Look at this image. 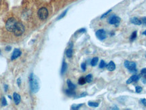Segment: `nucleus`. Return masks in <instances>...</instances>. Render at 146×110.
I'll return each mask as SVG.
<instances>
[{
  "label": "nucleus",
  "instance_id": "1",
  "mask_svg": "<svg viewBox=\"0 0 146 110\" xmlns=\"http://www.w3.org/2000/svg\"><path fill=\"white\" fill-rule=\"evenodd\" d=\"M29 83H30V88L32 93H37L40 88L39 83L37 77L34 74H31L29 77Z\"/></svg>",
  "mask_w": 146,
  "mask_h": 110
},
{
  "label": "nucleus",
  "instance_id": "2",
  "mask_svg": "<svg viewBox=\"0 0 146 110\" xmlns=\"http://www.w3.org/2000/svg\"><path fill=\"white\" fill-rule=\"evenodd\" d=\"M17 22H18L16 21V20L14 18H13V17L10 18L7 20L6 23H5V28H6V30H7L8 32L13 33L14 30V29H15V28H16V27Z\"/></svg>",
  "mask_w": 146,
  "mask_h": 110
},
{
  "label": "nucleus",
  "instance_id": "3",
  "mask_svg": "<svg viewBox=\"0 0 146 110\" xmlns=\"http://www.w3.org/2000/svg\"><path fill=\"white\" fill-rule=\"evenodd\" d=\"M24 30H25V27H24V24L21 22H18L16 28H15L13 33L16 37H20L24 33Z\"/></svg>",
  "mask_w": 146,
  "mask_h": 110
},
{
  "label": "nucleus",
  "instance_id": "4",
  "mask_svg": "<svg viewBox=\"0 0 146 110\" xmlns=\"http://www.w3.org/2000/svg\"><path fill=\"white\" fill-rule=\"evenodd\" d=\"M49 12L46 8H41L37 11V16L41 20H45L47 18Z\"/></svg>",
  "mask_w": 146,
  "mask_h": 110
},
{
  "label": "nucleus",
  "instance_id": "5",
  "mask_svg": "<svg viewBox=\"0 0 146 110\" xmlns=\"http://www.w3.org/2000/svg\"><path fill=\"white\" fill-rule=\"evenodd\" d=\"M124 66H125L126 68H127L131 72H137L136 63L134 62V61H129L126 60L124 61Z\"/></svg>",
  "mask_w": 146,
  "mask_h": 110
},
{
  "label": "nucleus",
  "instance_id": "6",
  "mask_svg": "<svg viewBox=\"0 0 146 110\" xmlns=\"http://www.w3.org/2000/svg\"><path fill=\"white\" fill-rule=\"evenodd\" d=\"M120 22V17L116 16L115 15H112L108 19V23L110 24H114L116 27H118Z\"/></svg>",
  "mask_w": 146,
  "mask_h": 110
},
{
  "label": "nucleus",
  "instance_id": "7",
  "mask_svg": "<svg viewBox=\"0 0 146 110\" xmlns=\"http://www.w3.org/2000/svg\"><path fill=\"white\" fill-rule=\"evenodd\" d=\"M95 35L98 38V39H99L101 41L106 39L107 37V34L106 33V31L103 29H100V30H97V32L95 33Z\"/></svg>",
  "mask_w": 146,
  "mask_h": 110
},
{
  "label": "nucleus",
  "instance_id": "8",
  "mask_svg": "<svg viewBox=\"0 0 146 110\" xmlns=\"http://www.w3.org/2000/svg\"><path fill=\"white\" fill-rule=\"evenodd\" d=\"M21 55V51L18 49H15L13 51V53L12 55V57H11V60H14L16 58H18V57H20Z\"/></svg>",
  "mask_w": 146,
  "mask_h": 110
},
{
  "label": "nucleus",
  "instance_id": "9",
  "mask_svg": "<svg viewBox=\"0 0 146 110\" xmlns=\"http://www.w3.org/2000/svg\"><path fill=\"white\" fill-rule=\"evenodd\" d=\"M139 78H140L139 75H133L127 80L126 84H130V83H133V82H137L139 80Z\"/></svg>",
  "mask_w": 146,
  "mask_h": 110
},
{
  "label": "nucleus",
  "instance_id": "10",
  "mask_svg": "<svg viewBox=\"0 0 146 110\" xmlns=\"http://www.w3.org/2000/svg\"><path fill=\"white\" fill-rule=\"evenodd\" d=\"M106 68L109 71H114L116 68V65L112 61H111L108 64L106 65Z\"/></svg>",
  "mask_w": 146,
  "mask_h": 110
},
{
  "label": "nucleus",
  "instance_id": "11",
  "mask_svg": "<svg viewBox=\"0 0 146 110\" xmlns=\"http://www.w3.org/2000/svg\"><path fill=\"white\" fill-rule=\"evenodd\" d=\"M13 97H14V101L15 102V103L16 105H18L20 102V100H21V98H20V96L16 93H14V95H13Z\"/></svg>",
  "mask_w": 146,
  "mask_h": 110
},
{
  "label": "nucleus",
  "instance_id": "12",
  "mask_svg": "<svg viewBox=\"0 0 146 110\" xmlns=\"http://www.w3.org/2000/svg\"><path fill=\"white\" fill-rule=\"evenodd\" d=\"M130 22L133 23V24H135V25H141L142 24L141 22V20H140L139 18H136V17H134V18H132L130 19Z\"/></svg>",
  "mask_w": 146,
  "mask_h": 110
},
{
  "label": "nucleus",
  "instance_id": "13",
  "mask_svg": "<svg viewBox=\"0 0 146 110\" xmlns=\"http://www.w3.org/2000/svg\"><path fill=\"white\" fill-rule=\"evenodd\" d=\"M65 93L68 96H69V97H73V96H75L76 95L75 92L74 91V90H70L69 88L65 91Z\"/></svg>",
  "mask_w": 146,
  "mask_h": 110
},
{
  "label": "nucleus",
  "instance_id": "14",
  "mask_svg": "<svg viewBox=\"0 0 146 110\" xmlns=\"http://www.w3.org/2000/svg\"><path fill=\"white\" fill-rule=\"evenodd\" d=\"M67 84H68V88L70 89V90H75L76 88L75 84H74L73 83H72L70 80H67Z\"/></svg>",
  "mask_w": 146,
  "mask_h": 110
},
{
  "label": "nucleus",
  "instance_id": "15",
  "mask_svg": "<svg viewBox=\"0 0 146 110\" xmlns=\"http://www.w3.org/2000/svg\"><path fill=\"white\" fill-rule=\"evenodd\" d=\"M72 54H73V51H72V47H70L69 49H68L66 50V56H67L68 58L72 57Z\"/></svg>",
  "mask_w": 146,
  "mask_h": 110
},
{
  "label": "nucleus",
  "instance_id": "16",
  "mask_svg": "<svg viewBox=\"0 0 146 110\" xmlns=\"http://www.w3.org/2000/svg\"><path fill=\"white\" fill-rule=\"evenodd\" d=\"M67 68H68V66H67V64L65 62V61H63V64H62V70H61V74H64L66 70H67Z\"/></svg>",
  "mask_w": 146,
  "mask_h": 110
},
{
  "label": "nucleus",
  "instance_id": "17",
  "mask_svg": "<svg viewBox=\"0 0 146 110\" xmlns=\"http://www.w3.org/2000/svg\"><path fill=\"white\" fill-rule=\"evenodd\" d=\"M98 60H99V58H98L97 57H93V58L91 60V65L92 66H95L97 65Z\"/></svg>",
  "mask_w": 146,
  "mask_h": 110
},
{
  "label": "nucleus",
  "instance_id": "18",
  "mask_svg": "<svg viewBox=\"0 0 146 110\" xmlns=\"http://www.w3.org/2000/svg\"><path fill=\"white\" fill-rule=\"evenodd\" d=\"M137 31H134L133 33H132L131 36L130 37V41H134L135 39L137 37Z\"/></svg>",
  "mask_w": 146,
  "mask_h": 110
},
{
  "label": "nucleus",
  "instance_id": "19",
  "mask_svg": "<svg viewBox=\"0 0 146 110\" xmlns=\"http://www.w3.org/2000/svg\"><path fill=\"white\" fill-rule=\"evenodd\" d=\"M83 105V104L82 103V104H74L72 105V106H71V109L72 110H79L81 107H82Z\"/></svg>",
  "mask_w": 146,
  "mask_h": 110
},
{
  "label": "nucleus",
  "instance_id": "20",
  "mask_svg": "<svg viewBox=\"0 0 146 110\" xmlns=\"http://www.w3.org/2000/svg\"><path fill=\"white\" fill-rule=\"evenodd\" d=\"M86 80H85V78L84 77H81L79 79V84L80 85H83L86 83Z\"/></svg>",
  "mask_w": 146,
  "mask_h": 110
},
{
  "label": "nucleus",
  "instance_id": "21",
  "mask_svg": "<svg viewBox=\"0 0 146 110\" xmlns=\"http://www.w3.org/2000/svg\"><path fill=\"white\" fill-rule=\"evenodd\" d=\"M88 105L91 107H97L99 106V103H96V102H91V101H89L88 103Z\"/></svg>",
  "mask_w": 146,
  "mask_h": 110
},
{
  "label": "nucleus",
  "instance_id": "22",
  "mask_svg": "<svg viewBox=\"0 0 146 110\" xmlns=\"http://www.w3.org/2000/svg\"><path fill=\"white\" fill-rule=\"evenodd\" d=\"M85 80H86V82L87 83H91L93 80V76L91 74H88L85 77Z\"/></svg>",
  "mask_w": 146,
  "mask_h": 110
},
{
  "label": "nucleus",
  "instance_id": "23",
  "mask_svg": "<svg viewBox=\"0 0 146 110\" xmlns=\"http://www.w3.org/2000/svg\"><path fill=\"white\" fill-rule=\"evenodd\" d=\"M106 66V62H105L103 60L101 61H100V64H99V68H105Z\"/></svg>",
  "mask_w": 146,
  "mask_h": 110
},
{
  "label": "nucleus",
  "instance_id": "24",
  "mask_svg": "<svg viewBox=\"0 0 146 110\" xmlns=\"http://www.w3.org/2000/svg\"><path fill=\"white\" fill-rule=\"evenodd\" d=\"M141 75L143 78H146V68H143L141 70Z\"/></svg>",
  "mask_w": 146,
  "mask_h": 110
},
{
  "label": "nucleus",
  "instance_id": "25",
  "mask_svg": "<svg viewBox=\"0 0 146 110\" xmlns=\"http://www.w3.org/2000/svg\"><path fill=\"white\" fill-rule=\"evenodd\" d=\"M67 11H68V10H65V11H64L62 14H60V15H59V16L57 18V20H60V19H62L63 17H64L65 16H66V13H67Z\"/></svg>",
  "mask_w": 146,
  "mask_h": 110
},
{
  "label": "nucleus",
  "instance_id": "26",
  "mask_svg": "<svg viewBox=\"0 0 146 110\" xmlns=\"http://www.w3.org/2000/svg\"><path fill=\"white\" fill-rule=\"evenodd\" d=\"M1 105L2 106H6L7 105V101L5 97H2L1 99Z\"/></svg>",
  "mask_w": 146,
  "mask_h": 110
},
{
  "label": "nucleus",
  "instance_id": "27",
  "mask_svg": "<svg viewBox=\"0 0 146 110\" xmlns=\"http://www.w3.org/2000/svg\"><path fill=\"white\" fill-rule=\"evenodd\" d=\"M135 91H136V93H141L142 91V88L141 87H139V86H137V87H135Z\"/></svg>",
  "mask_w": 146,
  "mask_h": 110
},
{
  "label": "nucleus",
  "instance_id": "28",
  "mask_svg": "<svg viewBox=\"0 0 146 110\" xmlns=\"http://www.w3.org/2000/svg\"><path fill=\"white\" fill-rule=\"evenodd\" d=\"M81 68H82V70H83V71H85V70H86V64L85 63H83L82 64H81Z\"/></svg>",
  "mask_w": 146,
  "mask_h": 110
},
{
  "label": "nucleus",
  "instance_id": "29",
  "mask_svg": "<svg viewBox=\"0 0 146 110\" xmlns=\"http://www.w3.org/2000/svg\"><path fill=\"white\" fill-rule=\"evenodd\" d=\"M141 22L146 27V17H143L141 18Z\"/></svg>",
  "mask_w": 146,
  "mask_h": 110
},
{
  "label": "nucleus",
  "instance_id": "30",
  "mask_svg": "<svg viewBox=\"0 0 146 110\" xmlns=\"http://www.w3.org/2000/svg\"><path fill=\"white\" fill-rule=\"evenodd\" d=\"M85 32H86V29H85V28H81V29L77 31V33H85Z\"/></svg>",
  "mask_w": 146,
  "mask_h": 110
},
{
  "label": "nucleus",
  "instance_id": "31",
  "mask_svg": "<svg viewBox=\"0 0 146 110\" xmlns=\"http://www.w3.org/2000/svg\"><path fill=\"white\" fill-rule=\"evenodd\" d=\"M112 11V10H108V11H106V13H105L104 14H103L102 16L101 17V18H104V17L106 16H107L108 14H109V13H110V11Z\"/></svg>",
  "mask_w": 146,
  "mask_h": 110
},
{
  "label": "nucleus",
  "instance_id": "32",
  "mask_svg": "<svg viewBox=\"0 0 146 110\" xmlns=\"http://www.w3.org/2000/svg\"><path fill=\"white\" fill-rule=\"evenodd\" d=\"M141 102L143 103V104L145 106H146V99H142L140 100Z\"/></svg>",
  "mask_w": 146,
  "mask_h": 110
},
{
  "label": "nucleus",
  "instance_id": "33",
  "mask_svg": "<svg viewBox=\"0 0 146 110\" xmlns=\"http://www.w3.org/2000/svg\"><path fill=\"white\" fill-rule=\"evenodd\" d=\"M17 83H18V87H20V84H21V79H20V78H18V79Z\"/></svg>",
  "mask_w": 146,
  "mask_h": 110
},
{
  "label": "nucleus",
  "instance_id": "34",
  "mask_svg": "<svg viewBox=\"0 0 146 110\" xmlns=\"http://www.w3.org/2000/svg\"><path fill=\"white\" fill-rule=\"evenodd\" d=\"M87 95V93H82L81 95V97H85V96H86Z\"/></svg>",
  "mask_w": 146,
  "mask_h": 110
},
{
  "label": "nucleus",
  "instance_id": "35",
  "mask_svg": "<svg viewBox=\"0 0 146 110\" xmlns=\"http://www.w3.org/2000/svg\"><path fill=\"white\" fill-rule=\"evenodd\" d=\"M5 50H6L7 51H10L11 47H6V49H5Z\"/></svg>",
  "mask_w": 146,
  "mask_h": 110
},
{
  "label": "nucleus",
  "instance_id": "36",
  "mask_svg": "<svg viewBox=\"0 0 146 110\" xmlns=\"http://www.w3.org/2000/svg\"><path fill=\"white\" fill-rule=\"evenodd\" d=\"M4 87H5V92H7V91H8V85H5V86H4Z\"/></svg>",
  "mask_w": 146,
  "mask_h": 110
},
{
  "label": "nucleus",
  "instance_id": "37",
  "mask_svg": "<svg viewBox=\"0 0 146 110\" xmlns=\"http://www.w3.org/2000/svg\"><path fill=\"white\" fill-rule=\"evenodd\" d=\"M143 34H144V35H146V30L144 31V32H143Z\"/></svg>",
  "mask_w": 146,
  "mask_h": 110
},
{
  "label": "nucleus",
  "instance_id": "38",
  "mask_svg": "<svg viewBox=\"0 0 146 110\" xmlns=\"http://www.w3.org/2000/svg\"></svg>",
  "mask_w": 146,
  "mask_h": 110
}]
</instances>
